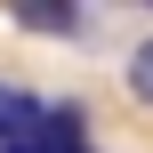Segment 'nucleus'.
Listing matches in <instances>:
<instances>
[{
    "label": "nucleus",
    "instance_id": "nucleus-1",
    "mask_svg": "<svg viewBox=\"0 0 153 153\" xmlns=\"http://www.w3.org/2000/svg\"><path fill=\"white\" fill-rule=\"evenodd\" d=\"M8 153H97V145H89L81 105H56V113H40V129H32L24 145H8Z\"/></svg>",
    "mask_w": 153,
    "mask_h": 153
},
{
    "label": "nucleus",
    "instance_id": "nucleus-2",
    "mask_svg": "<svg viewBox=\"0 0 153 153\" xmlns=\"http://www.w3.org/2000/svg\"><path fill=\"white\" fill-rule=\"evenodd\" d=\"M40 113H48L40 97H24V89H8V81H0V145H24V137L40 129Z\"/></svg>",
    "mask_w": 153,
    "mask_h": 153
},
{
    "label": "nucleus",
    "instance_id": "nucleus-3",
    "mask_svg": "<svg viewBox=\"0 0 153 153\" xmlns=\"http://www.w3.org/2000/svg\"><path fill=\"white\" fill-rule=\"evenodd\" d=\"M16 24H24V32H73L81 8H16Z\"/></svg>",
    "mask_w": 153,
    "mask_h": 153
},
{
    "label": "nucleus",
    "instance_id": "nucleus-4",
    "mask_svg": "<svg viewBox=\"0 0 153 153\" xmlns=\"http://www.w3.org/2000/svg\"><path fill=\"white\" fill-rule=\"evenodd\" d=\"M129 89H137V97H145V105H153V40H145V48H137V56H129Z\"/></svg>",
    "mask_w": 153,
    "mask_h": 153
}]
</instances>
